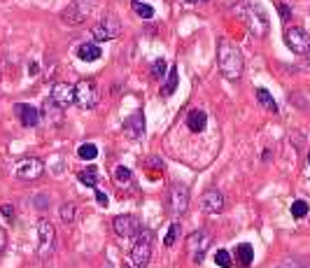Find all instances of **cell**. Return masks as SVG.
Masks as SVG:
<instances>
[{
  "instance_id": "obj_5",
  "label": "cell",
  "mask_w": 310,
  "mask_h": 268,
  "mask_svg": "<svg viewBox=\"0 0 310 268\" xmlns=\"http://www.w3.org/2000/svg\"><path fill=\"white\" fill-rule=\"evenodd\" d=\"M240 12H243V17H245V21L249 24V30H252L254 35L261 37L268 33V17H266V12L261 9V5L245 2V5L240 7Z\"/></svg>"
},
{
  "instance_id": "obj_42",
  "label": "cell",
  "mask_w": 310,
  "mask_h": 268,
  "mask_svg": "<svg viewBox=\"0 0 310 268\" xmlns=\"http://www.w3.org/2000/svg\"><path fill=\"white\" fill-rule=\"evenodd\" d=\"M107 268H110V266H107Z\"/></svg>"
},
{
  "instance_id": "obj_36",
  "label": "cell",
  "mask_w": 310,
  "mask_h": 268,
  "mask_svg": "<svg viewBox=\"0 0 310 268\" xmlns=\"http://www.w3.org/2000/svg\"><path fill=\"white\" fill-rule=\"evenodd\" d=\"M37 70H40V65H37V63H31V65H28V72H31V75H35Z\"/></svg>"
},
{
  "instance_id": "obj_9",
  "label": "cell",
  "mask_w": 310,
  "mask_h": 268,
  "mask_svg": "<svg viewBox=\"0 0 310 268\" xmlns=\"http://www.w3.org/2000/svg\"><path fill=\"white\" fill-rule=\"evenodd\" d=\"M284 42L294 54H308L310 52V35L303 28H287L284 30Z\"/></svg>"
},
{
  "instance_id": "obj_13",
  "label": "cell",
  "mask_w": 310,
  "mask_h": 268,
  "mask_svg": "<svg viewBox=\"0 0 310 268\" xmlns=\"http://www.w3.org/2000/svg\"><path fill=\"white\" fill-rule=\"evenodd\" d=\"M52 100L56 105L61 107H68L75 103V87L68 84V82H59V84H54L52 87Z\"/></svg>"
},
{
  "instance_id": "obj_38",
  "label": "cell",
  "mask_w": 310,
  "mask_h": 268,
  "mask_svg": "<svg viewBox=\"0 0 310 268\" xmlns=\"http://www.w3.org/2000/svg\"><path fill=\"white\" fill-rule=\"evenodd\" d=\"M306 56H308V63H310V52H308V54H306Z\"/></svg>"
},
{
  "instance_id": "obj_12",
  "label": "cell",
  "mask_w": 310,
  "mask_h": 268,
  "mask_svg": "<svg viewBox=\"0 0 310 268\" xmlns=\"http://www.w3.org/2000/svg\"><path fill=\"white\" fill-rule=\"evenodd\" d=\"M44 170V163L40 159H24L17 163V168H14V175L19 179H37L42 175Z\"/></svg>"
},
{
  "instance_id": "obj_27",
  "label": "cell",
  "mask_w": 310,
  "mask_h": 268,
  "mask_svg": "<svg viewBox=\"0 0 310 268\" xmlns=\"http://www.w3.org/2000/svg\"><path fill=\"white\" fill-rule=\"evenodd\" d=\"M215 264L221 268H233V259H231L229 250H217L215 252Z\"/></svg>"
},
{
  "instance_id": "obj_39",
  "label": "cell",
  "mask_w": 310,
  "mask_h": 268,
  "mask_svg": "<svg viewBox=\"0 0 310 268\" xmlns=\"http://www.w3.org/2000/svg\"><path fill=\"white\" fill-rule=\"evenodd\" d=\"M308 163H310V156H308Z\"/></svg>"
},
{
  "instance_id": "obj_21",
  "label": "cell",
  "mask_w": 310,
  "mask_h": 268,
  "mask_svg": "<svg viewBox=\"0 0 310 268\" xmlns=\"http://www.w3.org/2000/svg\"><path fill=\"white\" fill-rule=\"evenodd\" d=\"M177 68L175 65H170V70H168V80H166V84L161 87V96H173L177 89Z\"/></svg>"
},
{
  "instance_id": "obj_4",
  "label": "cell",
  "mask_w": 310,
  "mask_h": 268,
  "mask_svg": "<svg viewBox=\"0 0 310 268\" xmlns=\"http://www.w3.org/2000/svg\"><path fill=\"white\" fill-rule=\"evenodd\" d=\"M98 2L100 0H72L68 7L63 9L61 19L65 21V24H84L89 17H91V12H96Z\"/></svg>"
},
{
  "instance_id": "obj_37",
  "label": "cell",
  "mask_w": 310,
  "mask_h": 268,
  "mask_svg": "<svg viewBox=\"0 0 310 268\" xmlns=\"http://www.w3.org/2000/svg\"><path fill=\"white\" fill-rule=\"evenodd\" d=\"M35 206H37V208H44V206H47V198L42 196V198H40V201H35Z\"/></svg>"
},
{
  "instance_id": "obj_31",
  "label": "cell",
  "mask_w": 310,
  "mask_h": 268,
  "mask_svg": "<svg viewBox=\"0 0 310 268\" xmlns=\"http://www.w3.org/2000/svg\"><path fill=\"white\" fill-rule=\"evenodd\" d=\"M131 175L133 173L128 168H124V166H119V168L115 170V179L119 184H128V182H131Z\"/></svg>"
},
{
  "instance_id": "obj_11",
  "label": "cell",
  "mask_w": 310,
  "mask_h": 268,
  "mask_svg": "<svg viewBox=\"0 0 310 268\" xmlns=\"http://www.w3.org/2000/svg\"><path fill=\"white\" fill-rule=\"evenodd\" d=\"M170 212L173 214H182L186 212V208H189V189L185 184H173L170 187Z\"/></svg>"
},
{
  "instance_id": "obj_24",
  "label": "cell",
  "mask_w": 310,
  "mask_h": 268,
  "mask_svg": "<svg viewBox=\"0 0 310 268\" xmlns=\"http://www.w3.org/2000/svg\"><path fill=\"white\" fill-rule=\"evenodd\" d=\"M77 178H80V182H82V184H87V187H96V184H98L96 168H84L80 175H77Z\"/></svg>"
},
{
  "instance_id": "obj_32",
  "label": "cell",
  "mask_w": 310,
  "mask_h": 268,
  "mask_svg": "<svg viewBox=\"0 0 310 268\" xmlns=\"http://www.w3.org/2000/svg\"><path fill=\"white\" fill-rule=\"evenodd\" d=\"M278 12H280V19H282V21H289V19H292V9H289V5H284V2L278 5Z\"/></svg>"
},
{
  "instance_id": "obj_19",
  "label": "cell",
  "mask_w": 310,
  "mask_h": 268,
  "mask_svg": "<svg viewBox=\"0 0 310 268\" xmlns=\"http://www.w3.org/2000/svg\"><path fill=\"white\" fill-rule=\"evenodd\" d=\"M40 115H42L47 121H54V124H59V121H61V107H59L52 98H49V100H44L42 112H40Z\"/></svg>"
},
{
  "instance_id": "obj_35",
  "label": "cell",
  "mask_w": 310,
  "mask_h": 268,
  "mask_svg": "<svg viewBox=\"0 0 310 268\" xmlns=\"http://www.w3.org/2000/svg\"><path fill=\"white\" fill-rule=\"evenodd\" d=\"M5 242H7V236H5V229L0 226V252L5 250Z\"/></svg>"
},
{
  "instance_id": "obj_34",
  "label": "cell",
  "mask_w": 310,
  "mask_h": 268,
  "mask_svg": "<svg viewBox=\"0 0 310 268\" xmlns=\"http://www.w3.org/2000/svg\"><path fill=\"white\" fill-rule=\"evenodd\" d=\"M2 214H5L7 219H12V217H14V208L9 206V203H5V206H2Z\"/></svg>"
},
{
  "instance_id": "obj_8",
  "label": "cell",
  "mask_w": 310,
  "mask_h": 268,
  "mask_svg": "<svg viewBox=\"0 0 310 268\" xmlns=\"http://www.w3.org/2000/svg\"><path fill=\"white\" fill-rule=\"evenodd\" d=\"M75 105L82 110H93L98 105V89L91 80H82L75 84Z\"/></svg>"
},
{
  "instance_id": "obj_6",
  "label": "cell",
  "mask_w": 310,
  "mask_h": 268,
  "mask_svg": "<svg viewBox=\"0 0 310 268\" xmlns=\"http://www.w3.org/2000/svg\"><path fill=\"white\" fill-rule=\"evenodd\" d=\"M91 35H93L96 42H105V40H115V37H119L122 35V21H119V17L110 14V17L100 19L96 26L91 28Z\"/></svg>"
},
{
  "instance_id": "obj_23",
  "label": "cell",
  "mask_w": 310,
  "mask_h": 268,
  "mask_svg": "<svg viewBox=\"0 0 310 268\" xmlns=\"http://www.w3.org/2000/svg\"><path fill=\"white\" fill-rule=\"evenodd\" d=\"M77 156L84 161H93L98 156V147L96 145H91V143H84L80 145V149H77Z\"/></svg>"
},
{
  "instance_id": "obj_25",
  "label": "cell",
  "mask_w": 310,
  "mask_h": 268,
  "mask_svg": "<svg viewBox=\"0 0 310 268\" xmlns=\"http://www.w3.org/2000/svg\"><path fill=\"white\" fill-rule=\"evenodd\" d=\"M131 7H133V12H135L138 17H142V19H152V17H154V7H152V5H147V2H142V0L133 2Z\"/></svg>"
},
{
  "instance_id": "obj_41",
  "label": "cell",
  "mask_w": 310,
  "mask_h": 268,
  "mask_svg": "<svg viewBox=\"0 0 310 268\" xmlns=\"http://www.w3.org/2000/svg\"><path fill=\"white\" fill-rule=\"evenodd\" d=\"M189 2H194V0H189Z\"/></svg>"
},
{
  "instance_id": "obj_16",
  "label": "cell",
  "mask_w": 310,
  "mask_h": 268,
  "mask_svg": "<svg viewBox=\"0 0 310 268\" xmlns=\"http://www.w3.org/2000/svg\"><path fill=\"white\" fill-rule=\"evenodd\" d=\"M126 133H128V138H133V140H140L142 133H145V119H142V112H135L133 117H128L126 119Z\"/></svg>"
},
{
  "instance_id": "obj_40",
  "label": "cell",
  "mask_w": 310,
  "mask_h": 268,
  "mask_svg": "<svg viewBox=\"0 0 310 268\" xmlns=\"http://www.w3.org/2000/svg\"><path fill=\"white\" fill-rule=\"evenodd\" d=\"M133 2H138V0H133Z\"/></svg>"
},
{
  "instance_id": "obj_33",
  "label": "cell",
  "mask_w": 310,
  "mask_h": 268,
  "mask_svg": "<svg viewBox=\"0 0 310 268\" xmlns=\"http://www.w3.org/2000/svg\"><path fill=\"white\" fill-rule=\"evenodd\" d=\"M96 201H98V203H100L103 208H105V206H107V194H105V191H100V189H96Z\"/></svg>"
},
{
  "instance_id": "obj_30",
  "label": "cell",
  "mask_w": 310,
  "mask_h": 268,
  "mask_svg": "<svg viewBox=\"0 0 310 268\" xmlns=\"http://www.w3.org/2000/svg\"><path fill=\"white\" fill-rule=\"evenodd\" d=\"M166 75V61L163 59H156V61L152 63V77L154 80H161Z\"/></svg>"
},
{
  "instance_id": "obj_3",
  "label": "cell",
  "mask_w": 310,
  "mask_h": 268,
  "mask_svg": "<svg viewBox=\"0 0 310 268\" xmlns=\"http://www.w3.org/2000/svg\"><path fill=\"white\" fill-rule=\"evenodd\" d=\"M35 231H37V254H40V259L52 257L56 252V229H54V224L47 222V219H37Z\"/></svg>"
},
{
  "instance_id": "obj_15",
  "label": "cell",
  "mask_w": 310,
  "mask_h": 268,
  "mask_svg": "<svg viewBox=\"0 0 310 268\" xmlns=\"http://www.w3.org/2000/svg\"><path fill=\"white\" fill-rule=\"evenodd\" d=\"M203 210L210 214H217L224 210V196H221V191L217 189H210L208 194L203 196Z\"/></svg>"
},
{
  "instance_id": "obj_20",
  "label": "cell",
  "mask_w": 310,
  "mask_h": 268,
  "mask_svg": "<svg viewBox=\"0 0 310 268\" xmlns=\"http://www.w3.org/2000/svg\"><path fill=\"white\" fill-rule=\"evenodd\" d=\"M77 56H80L82 61L91 63V61H96V59H100L103 52H100V47L98 45H80L77 47Z\"/></svg>"
},
{
  "instance_id": "obj_2",
  "label": "cell",
  "mask_w": 310,
  "mask_h": 268,
  "mask_svg": "<svg viewBox=\"0 0 310 268\" xmlns=\"http://www.w3.org/2000/svg\"><path fill=\"white\" fill-rule=\"evenodd\" d=\"M152 242H154V233L150 229H140V233L135 236V242H133V250H131V261L138 268H145L150 264Z\"/></svg>"
},
{
  "instance_id": "obj_17",
  "label": "cell",
  "mask_w": 310,
  "mask_h": 268,
  "mask_svg": "<svg viewBox=\"0 0 310 268\" xmlns=\"http://www.w3.org/2000/svg\"><path fill=\"white\" fill-rule=\"evenodd\" d=\"M208 124V117H205L203 110H191L189 115H186V128L191 131V133H201Z\"/></svg>"
},
{
  "instance_id": "obj_18",
  "label": "cell",
  "mask_w": 310,
  "mask_h": 268,
  "mask_svg": "<svg viewBox=\"0 0 310 268\" xmlns=\"http://www.w3.org/2000/svg\"><path fill=\"white\" fill-rule=\"evenodd\" d=\"M236 261H238L240 268H248L249 264L254 261V250H252V245H248V242L238 245V247H236Z\"/></svg>"
},
{
  "instance_id": "obj_29",
  "label": "cell",
  "mask_w": 310,
  "mask_h": 268,
  "mask_svg": "<svg viewBox=\"0 0 310 268\" xmlns=\"http://www.w3.org/2000/svg\"><path fill=\"white\" fill-rule=\"evenodd\" d=\"M177 238H180V224L173 222L170 224V229H168V233H166V240H163L166 242V247H173Z\"/></svg>"
},
{
  "instance_id": "obj_10",
  "label": "cell",
  "mask_w": 310,
  "mask_h": 268,
  "mask_svg": "<svg viewBox=\"0 0 310 268\" xmlns=\"http://www.w3.org/2000/svg\"><path fill=\"white\" fill-rule=\"evenodd\" d=\"M112 226H115V233L122 236V238H135L140 233V222L133 214H119V217H115Z\"/></svg>"
},
{
  "instance_id": "obj_7",
  "label": "cell",
  "mask_w": 310,
  "mask_h": 268,
  "mask_svg": "<svg viewBox=\"0 0 310 268\" xmlns=\"http://www.w3.org/2000/svg\"><path fill=\"white\" fill-rule=\"evenodd\" d=\"M210 242H213V236L205 231V229L191 233V236L186 238V247H189V254H191V261H194V264H203L205 252L210 247Z\"/></svg>"
},
{
  "instance_id": "obj_26",
  "label": "cell",
  "mask_w": 310,
  "mask_h": 268,
  "mask_svg": "<svg viewBox=\"0 0 310 268\" xmlns=\"http://www.w3.org/2000/svg\"><path fill=\"white\" fill-rule=\"evenodd\" d=\"M75 217H77V206L75 203H63L61 206V219L65 224H72L75 222Z\"/></svg>"
},
{
  "instance_id": "obj_22",
  "label": "cell",
  "mask_w": 310,
  "mask_h": 268,
  "mask_svg": "<svg viewBox=\"0 0 310 268\" xmlns=\"http://www.w3.org/2000/svg\"><path fill=\"white\" fill-rule=\"evenodd\" d=\"M257 100L268 110V112H278V103H275L273 96H271L266 89H257Z\"/></svg>"
},
{
  "instance_id": "obj_28",
  "label": "cell",
  "mask_w": 310,
  "mask_h": 268,
  "mask_svg": "<svg viewBox=\"0 0 310 268\" xmlns=\"http://www.w3.org/2000/svg\"><path fill=\"white\" fill-rule=\"evenodd\" d=\"M292 214H294V219H303V217L308 214V203H306V201H294Z\"/></svg>"
},
{
  "instance_id": "obj_14",
  "label": "cell",
  "mask_w": 310,
  "mask_h": 268,
  "mask_svg": "<svg viewBox=\"0 0 310 268\" xmlns=\"http://www.w3.org/2000/svg\"><path fill=\"white\" fill-rule=\"evenodd\" d=\"M14 112H17V117L21 119V124L26 126V128L40 126V121H42L40 110H35L33 105H26V103H19V105H14Z\"/></svg>"
},
{
  "instance_id": "obj_1",
  "label": "cell",
  "mask_w": 310,
  "mask_h": 268,
  "mask_svg": "<svg viewBox=\"0 0 310 268\" xmlns=\"http://www.w3.org/2000/svg\"><path fill=\"white\" fill-rule=\"evenodd\" d=\"M217 65L219 72L226 77L229 82H238L243 75V54L236 45L231 42H219L217 47Z\"/></svg>"
}]
</instances>
